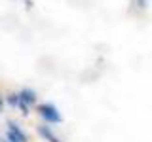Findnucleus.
Masks as SVG:
<instances>
[{
  "mask_svg": "<svg viewBox=\"0 0 152 142\" xmlns=\"http://www.w3.org/2000/svg\"><path fill=\"white\" fill-rule=\"evenodd\" d=\"M38 112H40V116L44 117L48 123H61V120H63L59 110H57L53 104H42V106L38 108Z\"/></svg>",
  "mask_w": 152,
  "mask_h": 142,
  "instance_id": "f257e3e1",
  "label": "nucleus"
},
{
  "mask_svg": "<svg viewBox=\"0 0 152 142\" xmlns=\"http://www.w3.org/2000/svg\"><path fill=\"white\" fill-rule=\"evenodd\" d=\"M19 101H23V110H27V104H32L36 101V97H34V93L32 91H23L21 95H19Z\"/></svg>",
  "mask_w": 152,
  "mask_h": 142,
  "instance_id": "f03ea898",
  "label": "nucleus"
},
{
  "mask_svg": "<svg viewBox=\"0 0 152 142\" xmlns=\"http://www.w3.org/2000/svg\"><path fill=\"white\" fill-rule=\"evenodd\" d=\"M38 133H40L42 136H44V138L48 140V142H61L59 138H57V136L53 135V131L51 129H48V127H38Z\"/></svg>",
  "mask_w": 152,
  "mask_h": 142,
  "instance_id": "7ed1b4c3",
  "label": "nucleus"
},
{
  "mask_svg": "<svg viewBox=\"0 0 152 142\" xmlns=\"http://www.w3.org/2000/svg\"><path fill=\"white\" fill-rule=\"evenodd\" d=\"M148 4H150V0H135V6L139 8V9H146V8H148Z\"/></svg>",
  "mask_w": 152,
  "mask_h": 142,
  "instance_id": "20e7f679",
  "label": "nucleus"
},
{
  "mask_svg": "<svg viewBox=\"0 0 152 142\" xmlns=\"http://www.w3.org/2000/svg\"><path fill=\"white\" fill-rule=\"evenodd\" d=\"M0 104H2V102H0Z\"/></svg>",
  "mask_w": 152,
  "mask_h": 142,
  "instance_id": "39448f33",
  "label": "nucleus"
}]
</instances>
